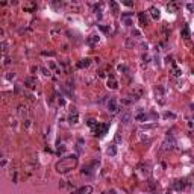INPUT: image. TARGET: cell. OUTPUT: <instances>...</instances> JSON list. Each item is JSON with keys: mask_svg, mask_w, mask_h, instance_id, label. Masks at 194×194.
<instances>
[{"mask_svg": "<svg viewBox=\"0 0 194 194\" xmlns=\"http://www.w3.org/2000/svg\"><path fill=\"white\" fill-rule=\"evenodd\" d=\"M82 144H84V139L79 138V139H77V150H79V152L82 150Z\"/></svg>", "mask_w": 194, "mask_h": 194, "instance_id": "cell-33", "label": "cell"}, {"mask_svg": "<svg viewBox=\"0 0 194 194\" xmlns=\"http://www.w3.org/2000/svg\"><path fill=\"white\" fill-rule=\"evenodd\" d=\"M86 123H88V126H90V127H93V129H94V127H96L97 124H99V123H97V121L94 120V118H90V120L86 121Z\"/></svg>", "mask_w": 194, "mask_h": 194, "instance_id": "cell-25", "label": "cell"}, {"mask_svg": "<svg viewBox=\"0 0 194 194\" xmlns=\"http://www.w3.org/2000/svg\"><path fill=\"white\" fill-rule=\"evenodd\" d=\"M24 9H26V11H35L36 3H33V2H32V3H26V5H24Z\"/></svg>", "mask_w": 194, "mask_h": 194, "instance_id": "cell-21", "label": "cell"}, {"mask_svg": "<svg viewBox=\"0 0 194 194\" xmlns=\"http://www.w3.org/2000/svg\"><path fill=\"white\" fill-rule=\"evenodd\" d=\"M24 85H26L27 88H35V85H36V79H35V77H32V76H29V77L24 79Z\"/></svg>", "mask_w": 194, "mask_h": 194, "instance_id": "cell-13", "label": "cell"}, {"mask_svg": "<svg viewBox=\"0 0 194 194\" xmlns=\"http://www.w3.org/2000/svg\"><path fill=\"white\" fill-rule=\"evenodd\" d=\"M41 71H42V74H46V76H50V74H52V71L47 70V68H44V67H41Z\"/></svg>", "mask_w": 194, "mask_h": 194, "instance_id": "cell-32", "label": "cell"}, {"mask_svg": "<svg viewBox=\"0 0 194 194\" xmlns=\"http://www.w3.org/2000/svg\"><path fill=\"white\" fill-rule=\"evenodd\" d=\"M77 162H79L77 156H76V155H70V156L62 158L59 162L55 165V168H56L58 173L65 174V173H68V171H71L73 168H76V167H77Z\"/></svg>", "mask_w": 194, "mask_h": 194, "instance_id": "cell-1", "label": "cell"}, {"mask_svg": "<svg viewBox=\"0 0 194 194\" xmlns=\"http://www.w3.org/2000/svg\"><path fill=\"white\" fill-rule=\"evenodd\" d=\"M91 193H93V187L91 185H85V187H80L79 190H76L71 194H91Z\"/></svg>", "mask_w": 194, "mask_h": 194, "instance_id": "cell-10", "label": "cell"}, {"mask_svg": "<svg viewBox=\"0 0 194 194\" xmlns=\"http://www.w3.org/2000/svg\"><path fill=\"white\" fill-rule=\"evenodd\" d=\"M115 141H117V143L120 141V133H117V135H115Z\"/></svg>", "mask_w": 194, "mask_h": 194, "instance_id": "cell-37", "label": "cell"}, {"mask_svg": "<svg viewBox=\"0 0 194 194\" xmlns=\"http://www.w3.org/2000/svg\"><path fill=\"white\" fill-rule=\"evenodd\" d=\"M138 18H139V23H141V26H146V24L149 23L146 12H139V14H138Z\"/></svg>", "mask_w": 194, "mask_h": 194, "instance_id": "cell-17", "label": "cell"}, {"mask_svg": "<svg viewBox=\"0 0 194 194\" xmlns=\"http://www.w3.org/2000/svg\"><path fill=\"white\" fill-rule=\"evenodd\" d=\"M90 64H91V59L90 58H85V59H80L77 62V67L79 68H86V67H90Z\"/></svg>", "mask_w": 194, "mask_h": 194, "instance_id": "cell-15", "label": "cell"}, {"mask_svg": "<svg viewBox=\"0 0 194 194\" xmlns=\"http://www.w3.org/2000/svg\"><path fill=\"white\" fill-rule=\"evenodd\" d=\"M141 47H143V50H147V42H143V44H141Z\"/></svg>", "mask_w": 194, "mask_h": 194, "instance_id": "cell-36", "label": "cell"}, {"mask_svg": "<svg viewBox=\"0 0 194 194\" xmlns=\"http://www.w3.org/2000/svg\"><path fill=\"white\" fill-rule=\"evenodd\" d=\"M68 121H70L71 124H76V123H79V112H77V109H76V108H71V112H70Z\"/></svg>", "mask_w": 194, "mask_h": 194, "instance_id": "cell-7", "label": "cell"}, {"mask_svg": "<svg viewBox=\"0 0 194 194\" xmlns=\"http://www.w3.org/2000/svg\"><path fill=\"white\" fill-rule=\"evenodd\" d=\"M18 114L21 115V117H24V115L27 114V108H26V106H20V108H18Z\"/></svg>", "mask_w": 194, "mask_h": 194, "instance_id": "cell-23", "label": "cell"}, {"mask_svg": "<svg viewBox=\"0 0 194 194\" xmlns=\"http://www.w3.org/2000/svg\"><path fill=\"white\" fill-rule=\"evenodd\" d=\"M133 46H135V40H133L132 36H130V38H127V40H126V47L127 48H132Z\"/></svg>", "mask_w": 194, "mask_h": 194, "instance_id": "cell-22", "label": "cell"}, {"mask_svg": "<svg viewBox=\"0 0 194 194\" xmlns=\"http://www.w3.org/2000/svg\"><path fill=\"white\" fill-rule=\"evenodd\" d=\"M109 8H111L112 14H118L120 12V6H118V3H115V2H109Z\"/></svg>", "mask_w": 194, "mask_h": 194, "instance_id": "cell-18", "label": "cell"}, {"mask_svg": "<svg viewBox=\"0 0 194 194\" xmlns=\"http://www.w3.org/2000/svg\"><path fill=\"white\" fill-rule=\"evenodd\" d=\"M139 36H141V32L137 30V29H133L132 30V38H139Z\"/></svg>", "mask_w": 194, "mask_h": 194, "instance_id": "cell-30", "label": "cell"}, {"mask_svg": "<svg viewBox=\"0 0 194 194\" xmlns=\"http://www.w3.org/2000/svg\"><path fill=\"white\" fill-rule=\"evenodd\" d=\"M108 129H109V126H108V124H105V123H103V124H97V126L94 127V132H96L97 135H100V137H103L105 133L108 132Z\"/></svg>", "mask_w": 194, "mask_h": 194, "instance_id": "cell-6", "label": "cell"}, {"mask_svg": "<svg viewBox=\"0 0 194 194\" xmlns=\"http://www.w3.org/2000/svg\"><path fill=\"white\" fill-rule=\"evenodd\" d=\"M86 42L93 47V46H96L97 42H99V36H97V35H90L88 38H86Z\"/></svg>", "mask_w": 194, "mask_h": 194, "instance_id": "cell-16", "label": "cell"}, {"mask_svg": "<svg viewBox=\"0 0 194 194\" xmlns=\"http://www.w3.org/2000/svg\"><path fill=\"white\" fill-rule=\"evenodd\" d=\"M155 94H156V100L159 103H164L165 102V90H164V86L162 85H158L156 88H155Z\"/></svg>", "mask_w": 194, "mask_h": 194, "instance_id": "cell-3", "label": "cell"}, {"mask_svg": "<svg viewBox=\"0 0 194 194\" xmlns=\"http://www.w3.org/2000/svg\"><path fill=\"white\" fill-rule=\"evenodd\" d=\"M9 44L6 41H3V42H0V55H6L8 53V50H9Z\"/></svg>", "mask_w": 194, "mask_h": 194, "instance_id": "cell-19", "label": "cell"}, {"mask_svg": "<svg viewBox=\"0 0 194 194\" xmlns=\"http://www.w3.org/2000/svg\"><path fill=\"white\" fill-rule=\"evenodd\" d=\"M164 117H165V118H171V120H174V118H176V114H174V112H165V114H164Z\"/></svg>", "mask_w": 194, "mask_h": 194, "instance_id": "cell-28", "label": "cell"}, {"mask_svg": "<svg viewBox=\"0 0 194 194\" xmlns=\"http://www.w3.org/2000/svg\"><path fill=\"white\" fill-rule=\"evenodd\" d=\"M181 2H170L168 5H167V9L168 12H177V9L181 8Z\"/></svg>", "mask_w": 194, "mask_h": 194, "instance_id": "cell-11", "label": "cell"}, {"mask_svg": "<svg viewBox=\"0 0 194 194\" xmlns=\"http://www.w3.org/2000/svg\"><path fill=\"white\" fill-rule=\"evenodd\" d=\"M149 14H150V17H152V20H159V17H161V11L158 9L156 6H150L149 8Z\"/></svg>", "mask_w": 194, "mask_h": 194, "instance_id": "cell-8", "label": "cell"}, {"mask_svg": "<svg viewBox=\"0 0 194 194\" xmlns=\"http://www.w3.org/2000/svg\"><path fill=\"white\" fill-rule=\"evenodd\" d=\"M100 29L103 30V32H106V33H108V32H111V26H103V24H100Z\"/></svg>", "mask_w": 194, "mask_h": 194, "instance_id": "cell-31", "label": "cell"}, {"mask_svg": "<svg viewBox=\"0 0 194 194\" xmlns=\"http://www.w3.org/2000/svg\"><path fill=\"white\" fill-rule=\"evenodd\" d=\"M48 67H50V68H53V70H55V71H58V67H56V65H55V64H53V62H48Z\"/></svg>", "mask_w": 194, "mask_h": 194, "instance_id": "cell-34", "label": "cell"}, {"mask_svg": "<svg viewBox=\"0 0 194 194\" xmlns=\"http://www.w3.org/2000/svg\"><path fill=\"white\" fill-rule=\"evenodd\" d=\"M193 8H194L193 3H188V5H187V9H188V11H193Z\"/></svg>", "mask_w": 194, "mask_h": 194, "instance_id": "cell-35", "label": "cell"}, {"mask_svg": "<svg viewBox=\"0 0 194 194\" xmlns=\"http://www.w3.org/2000/svg\"><path fill=\"white\" fill-rule=\"evenodd\" d=\"M106 153H108L109 156H115V153H117V146H115V144H111L108 149H106Z\"/></svg>", "mask_w": 194, "mask_h": 194, "instance_id": "cell-20", "label": "cell"}, {"mask_svg": "<svg viewBox=\"0 0 194 194\" xmlns=\"http://www.w3.org/2000/svg\"><path fill=\"white\" fill-rule=\"evenodd\" d=\"M174 188H176V190H182V188H183V182H182V181H177L174 183Z\"/></svg>", "mask_w": 194, "mask_h": 194, "instance_id": "cell-29", "label": "cell"}, {"mask_svg": "<svg viewBox=\"0 0 194 194\" xmlns=\"http://www.w3.org/2000/svg\"><path fill=\"white\" fill-rule=\"evenodd\" d=\"M117 68H118V71H120V73H127V67L124 65V64H120Z\"/></svg>", "mask_w": 194, "mask_h": 194, "instance_id": "cell-27", "label": "cell"}, {"mask_svg": "<svg viewBox=\"0 0 194 194\" xmlns=\"http://www.w3.org/2000/svg\"><path fill=\"white\" fill-rule=\"evenodd\" d=\"M106 109H108V112H111V114L118 112V109H120V102H118L115 97H109L108 102H106Z\"/></svg>", "mask_w": 194, "mask_h": 194, "instance_id": "cell-2", "label": "cell"}, {"mask_svg": "<svg viewBox=\"0 0 194 194\" xmlns=\"http://www.w3.org/2000/svg\"><path fill=\"white\" fill-rule=\"evenodd\" d=\"M164 150H170V149H173V147H174L176 146V141H174V137H173V135H167V138H165V141H164Z\"/></svg>", "mask_w": 194, "mask_h": 194, "instance_id": "cell-4", "label": "cell"}, {"mask_svg": "<svg viewBox=\"0 0 194 194\" xmlns=\"http://www.w3.org/2000/svg\"><path fill=\"white\" fill-rule=\"evenodd\" d=\"M173 76H174V77H177V76H181V68H179V67L173 65Z\"/></svg>", "mask_w": 194, "mask_h": 194, "instance_id": "cell-24", "label": "cell"}, {"mask_svg": "<svg viewBox=\"0 0 194 194\" xmlns=\"http://www.w3.org/2000/svg\"><path fill=\"white\" fill-rule=\"evenodd\" d=\"M3 33H5V32H3V29H0V35H3Z\"/></svg>", "mask_w": 194, "mask_h": 194, "instance_id": "cell-38", "label": "cell"}, {"mask_svg": "<svg viewBox=\"0 0 194 194\" xmlns=\"http://www.w3.org/2000/svg\"><path fill=\"white\" fill-rule=\"evenodd\" d=\"M133 102L132 97H129V99H121V105H130Z\"/></svg>", "mask_w": 194, "mask_h": 194, "instance_id": "cell-26", "label": "cell"}, {"mask_svg": "<svg viewBox=\"0 0 194 194\" xmlns=\"http://www.w3.org/2000/svg\"><path fill=\"white\" fill-rule=\"evenodd\" d=\"M181 35H182V38H185V40H188V38L191 36V32H190V27H188L187 24H183V26H182Z\"/></svg>", "mask_w": 194, "mask_h": 194, "instance_id": "cell-14", "label": "cell"}, {"mask_svg": "<svg viewBox=\"0 0 194 194\" xmlns=\"http://www.w3.org/2000/svg\"><path fill=\"white\" fill-rule=\"evenodd\" d=\"M135 120H137V121H141V123H143V121H147V120H149V115H147L144 111H143V108H139V111L137 112V115H135Z\"/></svg>", "mask_w": 194, "mask_h": 194, "instance_id": "cell-9", "label": "cell"}, {"mask_svg": "<svg viewBox=\"0 0 194 194\" xmlns=\"http://www.w3.org/2000/svg\"><path fill=\"white\" fill-rule=\"evenodd\" d=\"M108 88H111V90H117L118 88V82H117V79L114 76H109L108 77Z\"/></svg>", "mask_w": 194, "mask_h": 194, "instance_id": "cell-12", "label": "cell"}, {"mask_svg": "<svg viewBox=\"0 0 194 194\" xmlns=\"http://www.w3.org/2000/svg\"><path fill=\"white\" fill-rule=\"evenodd\" d=\"M130 120H132V112H130L129 109L123 111V112H121V115H120V121L123 123V124H127Z\"/></svg>", "mask_w": 194, "mask_h": 194, "instance_id": "cell-5", "label": "cell"}]
</instances>
